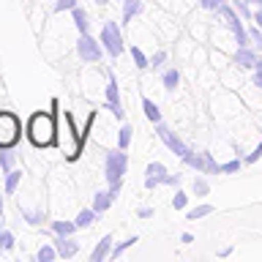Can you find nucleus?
Masks as SVG:
<instances>
[{
	"label": "nucleus",
	"instance_id": "7",
	"mask_svg": "<svg viewBox=\"0 0 262 262\" xmlns=\"http://www.w3.org/2000/svg\"><path fill=\"white\" fill-rule=\"evenodd\" d=\"M219 11H221V16L229 22V28H232V33H235V38H237V44L241 47H246L249 44V36H246V30H243V25H241V19L235 16V11L229 6H219Z\"/></svg>",
	"mask_w": 262,
	"mask_h": 262
},
{
	"label": "nucleus",
	"instance_id": "37",
	"mask_svg": "<svg viewBox=\"0 0 262 262\" xmlns=\"http://www.w3.org/2000/svg\"><path fill=\"white\" fill-rule=\"evenodd\" d=\"M164 60H167V55H164V52H156L150 63H153V66H159V63H164Z\"/></svg>",
	"mask_w": 262,
	"mask_h": 262
},
{
	"label": "nucleus",
	"instance_id": "16",
	"mask_svg": "<svg viewBox=\"0 0 262 262\" xmlns=\"http://www.w3.org/2000/svg\"><path fill=\"white\" fill-rule=\"evenodd\" d=\"M237 63L243 66V69H254V63H257V55L254 52H249L246 47H241V52H237V57H235Z\"/></svg>",
	"mask_w": 262,
	"mask_h": 262
},
{
	"label": "nucleus",
	"instance_id": "13",
	"mask_svg": "<svg viewBox=\"0 0 262 262\" xmlns=\"http://www.w3.org/2000/svg\"><path fill=\"white\" fill-rule=\"evenodd\" d=\"M110 251H112V237L106 235V237H101V241H98V246L93 249V254H90V259H93V262H101Z\"/></svg>",
	"mask_w": 262,
	"mask_h": 262
},
{
	"label": "nucleus",
	"instance_id": "9",
	"mask_svg": "<svg viewBox=\"0 0 262 262\" xmlns=\"http://www.w3.org/2000/svg\"><path fill=\"white\" fill-rule=\"evenodd\" d=\"M120 191V183H115L110 191H101V194H96V200H93V210L96 213H104V210H110V205L115 202V194Z\"/></svg>",
	"mask_w": 262,
	"mask_h": 262
},
{
	"label": "nucleus",
	"instance_id": "19",
	"mask_svg": "<svg viewBox=\"0 0 262 262\" xmlns=\"http://www.w3.org/2000/svg\"><path fill=\"white\" fill-rule=\"evenodd\" d=\"M6 194H14L16 191V186H19V180H22V172H16V169H11V172H6Z\"/></svg>",
	"mask_w": 262,
	"mask_h": 262
},
{
	"label": "nucleus",
	"instance_id": "26",
	"mask_svg": "<svg viewBox=\"0 0 262 262\" xmlns=\"http://www.w3.org/2000/svg\"><path fill=\"white\" fill-rule=\"evenodd\" d=\"M11 164H14L11 153H6V147H0V167H3L6 172H11Z\"/></svg>",
	"mask_w": 262,
	"mask_h": 262
},
{
	"label": "nucleus",
	"instance_id": "8",
	"mask_svg": "<svg viewBox=\"0 0 262 262\" xmlns=\"http://www.w3.org/2000/svg\"><path fill=\"white\" fill-rule=\"evenodd\" d=\"M156 126H159V137H161V142L167 145L175 156H180V159H183V156L188 153V147H186L183 142H180V139H178L175 134H172V131H169L167 126H164V123H156Z\"/></svg>",
	"mask_w": 262,
	"mask_h": 262
},
{
	"label": "nucleus",
	"instance_id": "14",
	"mask_svg": "<svg viewBox=\"0 0 262 262\" xmlns=\"http://www.w3.org/2000/svg\"><path fill=\"white\" fill-rule=\"evenodd\" d=\"M139 11H142L139 0H123V22H131V16H137Z\"/></svg>",
	"mask_w": 262,
	"mask_h": 262
},
{
	"label": "nucleus",
	"instance_id": "2",
	"mask_svg": "<svg viewBox=\"0 0 262 262\" xmlns=\"http://www.w3.org/2000/svg\"><path fill=\"white\" fill-rule=\"evenodd\" d=\"M60 126H63V131H60V147H63L66 159H69V161L79 159L82 145H85L88 137H82V134H77V131H74V118H71L69 112L60 115Z\"/></svg>",
	"mask_w": 262,
	"mask_h": 262
},
{
	"label": "nucleus",
	"instance_id": "25",
	"mask_svg": "<svg viewBox=\"0 0 262 262\" xmlns=\"http://www.w3.org/2000/svg\"><path fill=\"white\" fill-rule=\"evenodd\" d=\"M118 142H120V147L126 150V147L131 145V126H123L120 128V137H118Z\"/></svg>",
	"mask_w": 262,
	"mask_h": 262
},
{
	"label": "nucleus",
	"instance_id": "27",
	"mask_svg": "<svg viewBox=\"0 0 262 262\" xmlns=\"http://www.w3.org/2000/svg\"><path fill=\"white\" fill-rule=\"evenodd\" d=\"M11 246H14V235L11 232H0V249H11Z\"/></svg>",
	"mask_w": 262,
	"mask_h": 262
},
{
	"label": "nucleus",
	"instance_id": "23",
	"mask_svg": "<svg viewBox=\"0 0 262 262\" xmlns=\"http://www.w3.org/2000/svg\"><path fill=\"white\" fill-rule=\"evenodd\" d=\"M131 57H134L137 69H147V66H150V60L142 55V49H137V47H131Z\"/></svg>",
	"mask_w": 262,
	"mask_h": 262
},
{
	"label": "nucleus",
	"instance_id": "34",
	"mask_svg": "<svg viewBox=\"0 0 262 262\" xmlns=\"http://www.w3.org/2000/svg\"><path fill=\"white\" fill-rule=\"evenodd\" d=\"M254 69H257V74H254V82H257V85L262 88V60L254 63Z\"/></svg>",
	"mask_w": 262,
	"mask_h": 262
},
{
	"label": "nucleus",
	"instance_id": "4",
	"mask_svg": "<svg viewBox=\"0 0 262 262\" xmlns=\"http://www.w3.org/2000/svg\"><path fill=\"white\" fill-rule=\"evenodd\" d=\"M126 153H123V147L120 150H110L106 153V180L115 186V183H120V178H123V172H126Z\"/></svg>",
	"mask_w": 262,
	"mask_h": 262
},
{
	"label": "nucleus",
	"instance_id": "33",
	"mask_svg": "<svg viewBox=\"0 0 262 262\" xmlns=\"http://www.w3.org/2000/svg\"><path fill=\"white\" fill-rule=\"evenodd\" d=\"M41 219H44L41 213H25V221H28V224H38Z\"/></svg>",
	"mask_w": 262,
	"mask_h": 262
},
{
	"label": "nucleus",
	"instance_id": "11",
	"mask_svg": "<svg viewBox=\"0 0 262 262\" xmlns=\"http://www.w3.org/2000/svg\"><path fill=\"white\" fill-rule=\"evenodd\" d=\"M106 101H110V110H112L115 118H123V106H120L118 82H115V77H110V85H106Z\"/></svg>",
	"mask_w": 262,
	"mask_h": 262
},
{
	"label": "nucleus",
	"instance_id": "17",
	"mask_svg": "<svg viewBox=\"0 0 262 262\" xmlns=\"http://www.w3.org/2000/svg\"><path fill=\"white\" fill-rule=\"evenodd\" d=\"M142 110H145V115H147V120L161 123V112H159V106H156L150 98H142Z\"/></svg>",
	"mask_w": 262,
	"mask_h": 262
},
{
	"label": "nucleus",
	"instance_id": "35",
	"mask_svg": "<svg viewBox=\"0 0 262 262\" xmlns=\"http://www.w3.org/2000/svg\"><path fill=\"white\" fill-rule=\"evenodd\" d=\"M224 6V0H202V8H219Z\"/></svg>",
	"mask_w": 262,
	"mask_h": 262
},
{
	"label": "nucleus",
	"instance_id": "10",
	"mask_svg": "<svg viewBox=\"0 0 262 262\" xmlns=\"http://www.w3.org/2000/svg\"><path fill=\"white\" fill-rule=\"evenodd\" d=\"M167 180V169H164V164H150L147 167V178H145V188H156L159 183H164Z\"/></svg>",
	"mask_w": 262,
	"mask_h": 262
},
{
	"label": "nucleus",
	"instance_id": "39",
	"mask_svg": "<svg viewBox=\"0 0 262 262\" xmlns=\"http://www.w3.org/2000/svg\"><path fill=\"white\" fill-rule=\"evenodd\" d=\"M139 216L147 219V216H153V210H150V208H142V210H139Z\"/></svg>",
	"mask_w": 262,
	"mask_h": 262
},
{
	"label": "nucleus",
	"instance_id": "22",
	"mask_svg": "<svg viewBox=\"0 0 262 262\" xmlns=\"http://www.w3.org/2000/svg\"><path fill=\"white\" fill-rule=\"evenodd\" d=\"M178 82H180V74H178L175 69L164 74V88H167V90H175V88H178Z\"/></svg>",
	"mask_w": 262,
	"mask_h": 262
},
{
	"label": "nucleus",
	"instance_id": "31",
	"mask_svg": "<svg viewBox=\"0 0 262 262\" xmlns=\"http://www.w3.org/2000/svg\"><path fill=\"white\" fill-rule=\"evenodd\" d=\"M74 6H77V0H57V6H55V11H66V8H69V11H71V8Z\"/></svg>",
	"mask_w": 262,
	"mask_h": 262
},
{
	"label": "nucleus",
	"instance_id": "43",
	"mask_svg": "<svg viewBox=\"0 0 262 262\" xmlns=\"http://www.w3.org/2000/svg\"><path fill=\"white\" fill-rule=\"evenodd\" d=\"M257 3H262V0H257Z\"/></svg>",
	"mask_w": 262,
	"mask_h": 262
},
{
	"label": "nucleus",
	"instance_id": "18",
	"mask_svg": "<svg viewBox=\"0 0 262 262\" xmlns=\"http://www.w3.org/2000/svg\"><path fill=\"white\" fill-rule=\"evenodd\" d=\"M71 14H74V22H77L79 33H88V25H90V22H88V14L82 11L79 6H74V8H71Z\"/></svg>",
	"mask_w": 262,
	"mask_h": 262
},
{
	"label": "nucleus",
	"instance_id": "21",
	"mask_svg": "<svg viewBox=\"0 0 262 262\" xmlns=\"http://www.w3.org/2000/svg\"><path fill=\"white\" fill-rule=\"evenodd\" d=\"M96 221V210H79L77 216V227H90Z\"/></svg>",
	"mask_w": 262,
	"mask_h": 262
},
{
	"label": "nucleus",
	"instance_id": "15",
	"mask_svg": "<svg viewBox=\"0 0 262 262\" xmlns=\"http://www.w3.org/2000/svg\"><path fill=\"white\" fill-rule=\"evenodd\" d=\"M74 229H77V221H55L52 224V232L60 235V237H69Z\"/></svg>",
	"mask_w": 262,
	"mask_h": 262
},
{
	"label": "nucleus",
	"instance_id": "38",
	"mask_svg": "<svg viewBox=\"0 0 262 262\" xmlns=\"http://www.w3.org/2000/svg\"><path fill=\"white\" fill-rule=\"evenodd\" d=\"M251 38L257 41V44H262V28H257V30H254V33H251Z\"/></svg>",
	"mask_w": 262,
	"mask_h": 262
},
{
	"label": "nucleus",
	"instance_id": "28",
	"mask_svg": "<svg viewBox=\"0 0 262 262\" xmlns=\"http://www.w3.org/2000/svg\"><path fill=\"white\" fill-rule=\"evenodd\" d=\"M134 243H137V237H128V241H123V243L118 246V249H115V251H112V257H120V254H123V251H126V249H128V246H134Z\"/></svg>",
	"mask_w": 262,
	"mask_h": 262
},
{
	"label": "nucleus",
	"instance_id": "12",
	"mask_svg": "<svg viewBox=\"0 0 262 262\" xmlns=\"http://www.w3.org/2000/svg\"><path fill=\"white\" fill-rule=\"evenodd\" d=\"M55 246H57V254H60V257H74V254L79 251L77 241H69V237H60V235H57Z\"/></svg>",
	"mask_w": 262,
	"mask_h": 262
},
{
	"label": "nucleus",
	"instance_id": "40",
	"mask_svg": "<svg viewBox=\"0 0 262 262\" xmlns=\"http://www.w3.org/2000/svg\"><path fill=\"white\" fill-rule=\"evenodd\" d=\"M254 22H257V28H262V11L254 14Z\"/></svg>",
	"mask_w": 262,
	"mask_h": 262
},
{
	"label": "nucleus",
	"instance_id": "41",
	"mask_svg": "<svg viewBox=\"0 0 262 262\" xmlns=\"http://www.w3.org/2000/svg\"><path fill=\"white\" fill-rule=\"evenodd\" d=\"M96 3H98V6H106V3H110V0H96Z\"/></svg>",
	"mask_w": 262,
	"mask_h": 262
},
{
	"label": "nucleus",
	"instance_id": "3",
	"mask_svg": "<svg viewBox=\"0 0 262 262\" xmlns=\"http://www.w3.org/2000/svg\"><path fill=\"white\" fill-rule=\"evenodd\" d=\"M19 134H22V126L16 120V115L11 112H0V147H14L19 142Z\"/></svg>",
	"mask_w": 262,
	"mask_h": 262
},
{
	"label": "nucleus",
	"instance_id": "5",
	"mask_svg": "<svg viewBox=\"0 0 262 262\" xmlns=\"http://www.w3.org/2000/svg\"><path fill=\"white\" fill-rule=\"evenodd\" d=\"M101 44H104V49H106L112 57H118V55L123 52V38H120V30H118V25H115V22H106V25H104V30H101Z\"/></svg>",
	"mask_w": 262,
	"mask_h": 262
},
{
	"label": "nucleus",
	"instance_id": "20",
	"mask_svg": "<svg viewBox=\"0 0 262 262\" xmlns=\"http://www.w3.org/2000/svg\"><path fill=\"white\" fill-rule=\"evenodd\" d=\"M208 213H213V205H200V208L188 210V213H186V219H188V221H196V219L208 216Z\"/></svg>",
	"mask_w": 262,
	"mask_h": 262
},
{
	"label": "nucleus",
	"instance_id": "6",
	"mask_svg": "<svg viewBox=\"0 0 262 262\" xmlns=\"http://www.w3.org/2000/svg\"><path fill=\"white\" fill-rule=\"evenodd\" d=\"M77 52H79L82 60H90V63L101 60V41H96V38H90L88 33H82L79 41H77Z\"/></svg>",
	"mask_w": 262,
	"mask_h": 262
},
{
	"label": "nucleus",
	"instance_id": "24",
	"mask_svg": "<svg viewBox=\"0 0 262 262\" xmlns=\"http://www.w3.org/2000/svg\"><path fill=\"white\" fill-rule=\"evenodd\" d=\"M55 249H52V246H41V251H38V262H52L55 259Z\"/></svg>",
	"mask_w": 262,
	"mask_h": 262
},
{
	"label": "nucleus",
	"instance_id": "1",
	"mask_svg": "<svg viewBox=\"0 0 262 262\" xmlns=\"http://www.w3.org/2000/svg\"><path fill=\"white\" fill-rule=\"evenodd\" d=\"M55 118H57L55 112H36V115H30V120H28V137H30V142L36 145V147H47V145L55 142V137H57Z\"/></svg>",
	"mask_w": 262,
	"mask_h": 262
},
{
	"label": "nucleus",
	"instance_id": "42",
	"mask_svg": "<svg viewBox=\"0 0 262 262\" xmlns=\"http://www.w3.org/2000/svg\"><path fill=\"white\" fill-rule=\"evenodd\" d=\"M0 213H3V196H0Z\"/></svg>",
	"mask_w": 262,
	"mask_h": 262
},
{
	"label": "nucleus",
	"instance_id": "30",
	"mask_svg": "<svg viewBox=\"0 0 262 262\" xmlns=\"http://www.w3.org/2000/svg\"><path fill=\"white\" fill-rule=\"evenodd\" d=\"M186 202H188V196H186L183 191H178V194H175V200H172V205H175L178 210H180V208H186Z\"/></svg>",
	"mask_w": 262,
	"mask_h": 262
},
{
	"label": "nucleus",
	"instance_id": "32",
	"mask_svg": "<svg viewBox=\"0 0 262 262\" xmlns=\"http://www.w3.org/2000/svg\"><path fill=\"white\" fill-rule=\"evenodd\" d=\"M194 191L200 194V196H205V194L210 191V188H208V183H205V180H194Z\"/></svg>",
	"mask_w": 262,
	"mask_h": 262
},
{
	"label": "nucleus",
	"instance_id": "36",
	"mask_svg": "<svg viewBox=\"0 0 262 262\" xmlns=\"http://www.w3.org/2000/svg\"><path fill=\"white\" fill-rule=\"evenodd\" d=\"M257 159H262V142H259V147H257V150H254V153H251V156H249V159H246V161H249V164H254Z\"/></svg>",
	"mask_w": 262,
	"mask_h": 262
},
{
	"label": "nucleus",
	"instance_id": "29",
	"mask_svg": "<svg viewBox=\"0 0 262 262\" xmlns=\"http://www.w3.org/2000/svg\"><path fill=\"white\" fill-rule=\"evenodd\" d=\"M241 169V161H227V164H219V172H237Z\"/></svg>",
	"mask_w": 262,
	"mask_h": 262
}]
</instances>
